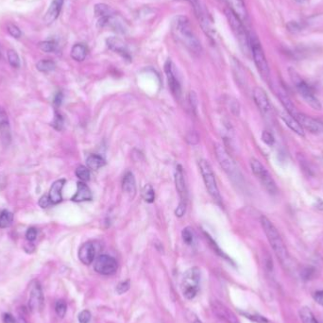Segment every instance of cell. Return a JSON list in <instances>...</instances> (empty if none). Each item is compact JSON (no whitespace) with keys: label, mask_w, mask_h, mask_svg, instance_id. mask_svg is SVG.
I'll return each mask as SVG.
<instances>
[{"label":"cell","mask_w":323,"mask_h":323,"mask_svg":"<svg viewBox=\"0 0 323 323\" xmlns=\"http://www.w3.org/2000/svg\"><path fill=\"white\" fill-rule=\"evenodd\" d=\"M171 33L174 38L191 52L195 54L201 52V44L193 32L190 22L187 17L179 15L172 20Z\"/></svg>","instance_id":"obj_1"},{"label":"cell","mask_w":323,"mask_h":323,"mask_svg":"<svg viewBox=\"0 0 323 323\" xmlns=\"http://www.w3.org/2000/svg\"><path fill=\"white\" fill-rule=\"evenodd\" d=\"M261 225L264 230L267 238L271 244L272 250L274 251L276 257L280 260L283 265H287L289 262V253L284 244V240L279 233L277 228L271 222L267 217H261Z\"/></svg>","instance_id":"obj_2"},{"label":"cell","mask_w":323,"mask_h":323,"mask_svg":"<svg viewBox=\"0 0 323 323\" xmlns=\"http://www.w3.org/2000/svg\"><path fill=\"white\" fill-rule=\"evenodd\" d=\"M226 17L231 26V31L238 40L241 50L246 55L251 53V45H250V33H247L243 22L240 20L238 15L231 11L229 8L225 10Z\"/></svg>","instance_id":"obj_3"},{"label":"cell","mask_w":323,"mask_h":323,"mask_svg":"<svg viewBox=\"0 0 323 323\" xmlns=\"http://www.w3.org/2000/svg\"><path fill=\"white\" fill-rule=\"evenodd\" d=\"M289 76L294 87L296 88L299 95L304 99V101L314 110H321L322 106L319 99H317V96L315 95L313 88L298 74L297 71L293 68H289Z\"/></svg>","instance_id":"obj_4"},{"label":"cell","mask_w":323,"mask_h":323,"mask_svg":"<svg viewBox=\"0 0 323 323\" xmlns=\"http://www.w3.org/2000/svg\"><path fill=\"white\" fill-rule=\"evenodd\" d=\"M199 283L200 271L198 268L194 267L185 271L181 283V290L184 297L187 300H193L196 297L199 290Z\"/></svg>","instance_id":"obj_5"},{"label":"cell","mask_w":323,"mask_h":323,"mask_svg":"<svg viewBox=\"0 0 323 323\" xmlns=\"http://www.w3.org/2000/svg\"><path fill=\"white\" fill-rule=\"evenodd\" d=\"M250 45H251V55L254 61V64L257 67L258 72L260 73L263 79L269 80L271 77L270 66L265 56L264 50L262 48L261 43L254 34H250Z\"/></svg>","instance_id":"obj_6"},{"label":"cell","mask_w":323,"mask_h":323,"mask_svg":"<svg viewBox=\"0 0 323 323\" xmlns=\"http://www.w3.org/2000/svg\"><path fill=\"white\" fill-rule=\"evenodd\" d=\"M198 165H199L200 173L202 175V179H203L205 187H206L207 191L209 193V195L211 196L212 198L217 203L220 204L221 203V196H220V193H219V190H218L217 180H216L215 173L212 169L211 165H210L208 161L203 160V159L198 162Z\"/></svg>","instance_id":"obj_7"},{"label":"cell","mask_w":323,"mask_h":323,"mask_svg":"<svg viewBox=\"0 0 323 323\" xmlns=\"http://www.w3.org/2000/svg\"><path fill=\"white\" fill-rule=\"evenodd\" d=\"M251 168L253 175L258 179V181L263 185L267 192L272 196L277 195L279 190L276 183L274 179L272 178L271 173L261 164V162H259L257 159H251Z\"/></svg>","instance_id":"obj_8"},{"label":"cell","mask_w":323,"mask_h":323,"mask_svg":"<svg viewBox=\"0 0 323 323\" xmlns=\"http://www.w3.org/2000/svg\"><path fill=\"white\" fill-rule=\"evenodd\" d=\"M175 185L180 197V203L175 211V215L178 218L185 216L187 206V188L185 185V174L182 165H177L175 170Z\"/></svg>","instance_id":"obj_9"},{"label":"cell","mask_w":323,"mask_h":323,"mask_svg":"<svg viewBox=\"0 0 323 323\" xmlns=\"http://www.w3.org/2000/svg\"><path fill=\"white\" fill-rule=\"evenodd\" d=\"M215 152L218 164L222 167V169L228 174L229 177L238 180L240 177V172L238 170V165L231 158V155L221 145H216Z\"/></svg>","instance_id":"obj_10"},{"label":"cell","mask_w":323,"mask_h":323,"mask_svg":"<svg viewBox=\"0 0 323 323\" xmlns=\"http://www.w3.org/2000/svg\"><path fill=\"white\" fill-rule=\"evenodd\" d=\"M119 268V264L114 258L102 254L96 259L94 263V269L101 275H112L114 274Z\"/></svg>","instance_id":"obj_11"},{"label":"cell","mask_w":323,"mask_h":323,"mask_svg":"<svg viewBox=\"0 0 323 323\" xmlns=\"http://www.w3.org/2000/svg\"><path fill=\"white\" fill-rule=\"evenodd\" d=\"M212 310L214 314L226 323H240L237 315L232 311L226 306L223 303L218 300H214L211 302Z\"/></svg>","instance_id":"obj_12"},{"label":"cell","mask_w":323,"mask_h":323,"mask_svg":"<svg viewBox=\"0 0 323 323\" xmlns=\"http://www.w3.org/2000/svg\"><path fill=\"white\" fill-rule=\"evenodd\" d=\"M293 116L297 119L298 122L303 127L304 130L315 134L323 133V123L321 121L300 112H296Z\"/></svg>","instance_id":"obj_13"},{"label":"cell","mask_w":323,"mask_h":323,"mask_svg":"<svg viewBox=\"0 0 323 323\" xmlns=\"http://www.w3.org/2000/svg\"><path fill=\"white\" fill-rule=\"evenodd\" d=\"M252 96H253L254 102H255V104L257 106L261 113L265 116L270 115V113L272 111V107H271L269 97H268L267 93L265 92L264 89H262L261 87H255L253 89Z\"/></svg>","instance_id":"obj_14"},{"label":"cell","mask_w":323,"mask_h":323,"mask_svg":"<svg viewBox=\"0 0 323 323\" xmlns=\"http://www.w3.org/2000/svg\"><path fill=\"white\" fill-rule=\"evenodd\" d=\"M165 72L170 91L177 99H180L182 95V87H181V83L179 81L178 78L175 75L174 65L170 60H167L165 63Z\"/></svg>","instance_id":"obj_15"},{"label":"cell","mask_w":323,"mask_h":323,"mask_svg":"<svg viewBox=\"0 0 323 323\" xmlns=\"http://www.w3.org/2000/svg\"><path fill=\"white\" fill-rule=\"evenodd\" d=\"M43 305H44V294L42 290V286L39 282L36 281L33 284L31 294H30L28 308L33 313H36L43 308Z\"/></svg>","instance_id":"obj_16"},{"label":"cell","mask_w":323,"mask_h":323,"mask_svg":"<svg viewBox=\"0 0 323 323\" xmlns=\"http://www.w3.org/2000/svg\"><path fill=\"white\" fill-rule=\"evenodd\" d=\"M107 46L112 50L113 52L118 53L119 55H121L123 58L127 60H131V55L129 52L128 46L119 37H110L106 40Z\"/></svg>","instance_id":"obj_17"},{"label":"cell","mask_w":323,"mask_h":323,"mask_svg":"<svg viewBox=\"0 0 323 323\" xmlns=\"http://www.w3.org/2000/svg\"><path fill=\"white\" fill-rule=\"evenodd\" d=\"M0 137L4 145H9L11 143V127L6 112L0 109Z\"/></svg>","instance_id":"obj_18"},{"label":"cell","mask_w":323,"mask_h":323,"mask_svg":"<svg viewBox=\"0 0 323 323\" xmlns=\"http://www.w3.org/2000/svg\"><path fill=\"white\" fill-rule=\"evenodd\" d=\"M186 2L190 3L193 9L195 11L196 15L198 16V20L200 21L201 23V26L203 27L206 33H208V34H210V31H212L211 25H210V22L208 21V18L205 14L204 9L203 7L201 6V3H200V0H185Z\"/></svg>","instance_id":"obj_19"},{"label":"cell","mask_w":323,"mask_h":323,"mask_svg":"<svg viewBox=\"0 0 323 323\" xmlns=\"http://www.w3.org/2000/svg\"><path fill=\"white\" fill-rule=\"evenodd\" d=\"M96 257V249L91 242H87L79 248V259L82 264L91 265Z\"/></svg>","instance_id":"obj_20"},{"label":"cell","mask_w":323,"mask_h":323,"mask_svg":"<svg viewBox=\"0 0 323 323\" xmlns=\"http://www.w3.org/2000/svg\"><path fill=\"white\" fill-rule=\"evenodd\" d=\"M64 1L65 0H53L44 17V22L46 25H51L53 22H55V20L59 17L62 7L64 5Z\"/></svg>","instance_id":"obj_21"},{"label":"cell","mask_w":323,"mask_h":323,"mask_svg":"<svg viewBox=\"0 0 323 323\" xmlns=\"http://www.w3.org/2000/svg\"><path fill=\"white\" fill-rule=\"evenodd\" d=\"M281 119L284 121V124L287 126L292 132L296 133L301 137H304L305 133H304L303 127L300 125L297 119H295L293 115H291L290 113H288L287 112H284L281 113Z\"/></svg>","instance_id":"obj_22"},{"label":"cell","mask_w":323,"mask_h":323,"mask_svg":"<svg viewBox=\"0 0 323 323\" xmlns=\"http://www.w3.org/2000/svg\"><path fill=\"white\" fill-rule=\"evenodd\" d=\"M66 180L65 179H61L56 181L55 183H53V185L50 187L48 197L51 200L52 204H58L62 200H63V196H62V190L64 188V186L66 185Z\"/></svg>","instance_id":"obj_23"},{"label":"cell","mask_w":323,"mask_h":323,"mask_svg":"<svg viewBox=\"0 0 323 323\" xmlns=\"http://www.w3.org/2000/svg\"><path fill=\"white\" fill-rule=\"evenodd\" d=\"M77 185V192L71 198L73 201L81 202L92 200L93 195L90 188L83 182H79Z\"/></svg>","instance_id":"obj_24"},{"label":"cell","mask_w":323,"mask_h":323,"mask_svg":"<svg viewBox=\"0 0 323 323\" xmlns=\"http://www.w3.org/2000/svg\"><path fill=\"white\" fill-rule=\"evenodd\" d=\"M225 1L228 3L229 9L236 13L242 22L247 20L248 12H247L243 0H225Z\"/></svg>","instance_id":"obj_25"},{"label":"cell","mask_w":323,"mask_h":323,"mask_svg":"<svg viewBox=\"0 0 323 323\" xmlns=\"http://www.w3.org/2000/svg\"><path fill=\"white\" fill-rule=\"evenodd\" d=\"M122 189L129 196L134 197V195L136 193V183H135V178H134L132 172H126L123 180H122Z\"/></svg>","instance_id":"obj_26"},{"label":"cell","mask_w":323,"mask_h":323,"mask_svg":"<svg viewBox=\"0 0 323 323\" xmlns=\"http://www.w3.org/2000/svg\"><path fill=\"white\" fill-rule=\"evenodd\" d=\"M278 97L281 100L283 106L285 108V112L290 113L291 115H294L298 112L297 109L293 104L289 96L287 95V93L285 92L283 88H280L278 90Z\"/></svg>","instance_id":"obj_27"},{"label":"cell","mask_w":323,"mask_h":323,"mask_svg":"<svg viewBox=\"0 0 323 323\" xmlns=\"http://www.w3.org/2000/svg\"><path fill=\"white\" fill-rule=\"evenodd\" d=\"M88 53V48L83 44H76L71 49V58L77 62L84 61Z\"/></svg>","instance_id":"obj_28"},{"label":"cell","mask_w":323,"mask_h":323,"mask_svg":"<svg viewBox=\"0 0 323 323\" xmlns=\"http://www.w3.org/2000/svg\"><path fill=\"white\" fill-rule=\"evenodd\" d=\"M106 162L104 159L98 154H91L86 159V165L89 169L98 170L99 168L103 167L105 165Z\"/></svg>","instance_id":"obj_29"},{"label":"cell","mask_w":323,"mask_h":323,"mask_svg":"<svg viewBox=\"0 0 323 323\" xmlns=\"http://www.w3.org/2000/svg\"><path fill=\"white\" fill-rule=\"evenodd\" d=\"M115 13H116L112 10L111 7L106 5L104 3H99L95 6V14L99 20L109 17Z\"/></svg>","instance_id":"obj_30"},{"label":"cell","mask_w":323,"mask_h":323,"mask_svg":"<svg viewBox=\"0 0 323 323\" xmlns=\"http://www.w3.org/2000/svg\"><path fill=\"white\" fill-rule=\"evenodd\" d=\"M303 323H319L314 316L313 312L308 307H303L299 312Z\"/></svg>","instance_id":"obj_31"},{"label":"cell","mask_w":323,"mask_h":323,"mask_svg":"<svg viewBox=\"0 0 323 323\" xmlns=\"http://www.w3.org/2000/svg\"><path fill=\"white\" fill-rule=\"evenodd\" d=\"M13 215L8 210H3L0 213V228L5 229L13 224Z\"/></svg>","instance_id":"obj_32"},{"label":"cell","mask_w":323,"mask_h":323,"mask_svg":"<svg viewBox=\"0 0 323 323\" xmlns=\"http://www.w3.org/2000/svg\"><path fill=\"white\" fill-rule=\"evenodd\" d=\"M36 67L40 72H51L56 68V65L51 60H41L37 63Z\"/></svg>","instance_id":"obj_33"},{"label":"cell","mask_w":323,"mask_h":323,"mask_svg":"<svg viewBox=\"0 0 323 323\" xmlns=\"http://www.w3.org/2000/svg\"><path fill=\"white\" fill-rule=\"evenodd\" d=\"M142 197L144 198V200L149 202V203H152L155 199V192L154 189L151 185H145L142 190Z\"/></svg>","instance_id":"obj_34"},{"label":"cell","mask_w":323,"mask_h":323,"mask_svg":"<svg viewBox=\"0 0 323 323\" xmlns=\"http://www.w3.org/2000/svg\"><path fill=\"white\" fill-rule=\"evenodd\" d=\"M38 47L43 52H54L57 49V44L54 41H43L38 44Z\"/></svg>","instance_id":"obj_35"},{"label":"cell","mask_w":323,"mask_h":323,"mask_svg":"<svg viewBox=\"0 0 323 323\" xmlns=\"http://www.w3.org/2000/svg\"><path fill=\"white\" fill-rule=\"evenodd\" d=\"M76 175L81 182H87L90 180V170L84 165H79L76 169Z\"/></svg>","instance_id":"obj_36"},{"label":"cell","mask_w":323,"mask_h":323,"mask_svg":"<svg viewBox=\"0 0 323 323\" xmlns=\"http://www.w3.org/2000/svg\"><path fill=\"white\" fill-rule=\"evenodd\" d=\"M182 237H183V240L185 244L192 245L194 243L195 233H194L193 229H191L190 227H186L184 229V231L182 232Z\"/></svg>","instance_id":"obj_37"},{"label":"cell","mask_w":323,"mask_h":323,"mask_svg":"<svg viewBox=\"0 0 323 323\" xmlns=\"http://www.w3.org/2000/svg\"><path fill=\"white\" fill-rule=\"evenodd\" d=\"M8 61L10 63V65L14 67V68H18L20 66V60L18 54L16 51H14L13 49H10L8 51Z\"/></svg>","instance_id":"obj_38"},{"label":"cell","mask_w":323,"mask_h":323,"mask_svg":"<svg viewBox=\"0 0 323 323\" xmlns=\"http://www.w3.org/2000/svg\"><path fill=\"white\" fill-rule=\"evenodd\" d=\"M66 311H67V304L64 300H60L55 305V312L58 317L63 318L66 316Z\"/></svg>","instance_id":"obj_39"},{"label":"cell","mask_w":323,"mask_h":323,"mask_svg":"<svg viewBox=\"0 0 323 323\" xmlns=\"http://www.w3.org/2000/svg\"><path fill=\"white\" fill-rule=\"evenodd\" d=\"M51 126L57 131H62L63 130V128H64V119H63V116L60 114L59 112H55V116H54V119H53Z\"/></svg>","instance_id":"obj_40"},{"label":"cell","mask_w":323,"mask_h":323,"mask_svg":"<svg viewBox=\"0 0 323 323\" xmlns=\"http://www.w3.org/2000/svg\"><path fill=\"white\" fill-rule=\"evenodd\" d=\"M7 30H8V33H10V35L13 36V38H20L22 35L19 27L12 23L7 25Z\"/></svg>","instance_id":"obj_41"},{"label":"cell","mask_w":323,"mask_h":323,"mask_svg":"<svg viewBox=\"0 0 323 323\" xmlns=\"http://www.w3.org/2000/svg\"><path fill=\"white\" fill-rule=\"evenodd\" d=\"M130 287H131V282H130V280L121 282V283H119V284H118V286H116V293L119 294V295H122V294H124L127 291L129 290Z\"/></svg>","instance_id":"obj_42"},{"label":"cell","mask_w":323,"mask_h":323,"mask_svg":"<svg viewBox=\"0 0 323 323\" xmlns=\"http://www.w3.org/2000/svg\"><path fill=\"white\" fill-rule=\"evenodd\" d=\"M262 140L264 142L265 144H267L268 145H273L274 142H275V139L273 134L269 131H264L262 133Z\"/></svg>","instance_id":"obj_43"},{"label":"cell","mask_w":323,"mask_h":323,"mask_svg":"<svg viewBox=\"0 0 323 323\" xmlns=\"http://www.w3.org/2000/svg\"><path fill=\"white\" fill-rule=\"evenodd\" d=\"M91 313L89 310L81 311L78 316V319H79V323H89L91 320Z\"/></svg>","instance_id":"obj_44"},{"label":"cell","mask_w":323,"mask_h":323,"mask_svg":"<svg viewBox=\"0 0 323 323\" xmlns=\"http://www.w3.org/2000/svg\"><path fill=\"white\" fill-rule=\"evenodd\" d=\"M244 316H246V317H248V318L251 319L252 321H255V322L269 323V320H268L266 317H263V316H260V315H251V314L244 313Z\"/></svg>","instance_id":"obj_45"},{"label":"cell","mask_w":323,"mask_h":323,"mask_svg":"<svg viewBox=\"0 0 323 323\" xmlns=\"http://www.w3.org/2000/svg\"><path fill=\"white\" fill-rule=\"evenodd\" d=\"M37 230L35 229V228H28L27 229V231L26 232V238L27 239V241H30V242H33L34 241L36 238H37Z\"/></svg>","instance_id":"obj_46"},{"label":"cell","mask_w":323,"mask_h":323,"mask_svg":"<svg viewBox=\"0 0 323 323\" xmlns=\"http://www.w3.org/2000/svg\"><path fill=\"white\" fill-rule=\"evenodd\" d=\"M50 204H52V203H51V200H50V198L48 197V195H44L43 197H41V198L39 199L40 207H42V208H47Z\"/></svg>","instance_id":"obj_47"},{"label":"cell","mask_w":323,"mask_h":323,"mask_svg":"<svg viewBox=\"0 0 323 323\" xmlns=\"http://www.w3.org/2000/svg\"><path fill=\"white\" fill-rule=\"evenodd\" d=\"M313 298H314V300H315L316 303L323 306V290L315 292L314 295H313Z\"/></svg>","instance_id":"obj_48"},{"label":"cell","mask_w":323,"mask_h":323,"mask_svg":"<svg viewBox=\"0 0 323 323\" xmlns=\"http://www.w3.org/2000/svg\"><path fill=\"white\" fill-rule=\"evenodd\" d=\"M63 99H64V96H63V94L61 92L57 93V94H56V96H55V98H54V101H53L54 105L56 106V107H59V106H61L62 102H63Z\"/></svg>","instance_id":"obj_49"},{"label":"cell","mask_w":323,"mask_h":323,"mask_svg":"<svg viewBox=\"0 0 323 323\" xmlns=\"http://www.w3.org/2000/svg\"><path fill=\"white\" fill-rule=\"evenodd\" d=\"M3 322L4 323H16V319L11 314H4L3 315Z\"/></svg>","instance_id":"obj_50"},{"label":"cell","mask_w":323,"mask_h":323,"mask_svg":"<svg viewBox=\"0 0 323 323\" xmlns=\"http://www.w3.org/2000/svg\"><path fill=\"white\" fill-rule=\"evenodd\" d=\"M16 323H26V319L24 317H18V319H16Z\"/></svg>","instance_id":"obj_51"},{"label":"cell","mask_w":323,"mask_h":323,"mask_svg":"<svg viewBox=\"0 0 323 323\" xmlns=\"http://www.w3.org/2000/svg\"><path fill=\"white\" fill-rule=\"evenodd\" d=\"M295 1L298 2V3H303V2H304V0H295Z\"/></svg>","instance_id":"obj_52"}]
</instances>
